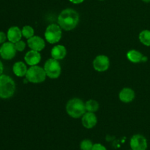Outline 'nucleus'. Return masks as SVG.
Listing matches in <instances>:
<instances>
[{
	"label": "nucleus",
	"mask_w": 150,
	"mask_h": 150,
	"mask_svg": "<svg viewBox=\"0 0 150 150\" xmlns=\"http://www.w3.org/2000/svg\"><path fill=\"white\" fill-rule=\"evenodd\" d=\"M27 67L23 62H17L14 64L13 67V71L16 76L18 77H23L26 76L27 73Z\"/></svg>",
	"instance_id": "obj_17"
},
{
	"label": "nucleus",
	"mask_w": 150,
	"mask_h": 150,
	"mask_svg": "<svg viewBox=\"0 0 150 150\" xmlns=\"http://www.w3.org/2000/svg\"><path fill=\"white\" fill-rule=\"evenodd\" d=\"M93 144L89 139H84L80 144V149L81 150H92Z\"/></svg>",
	"instance_id": "obj_21"
},
{
	"label": "nucleus",
	"mask_w": 150,
	"mask_h": 150,
	"mask_svg": "<svg viewBox=\"0 0 150 150\" xmlns=\"http://www.w3.org/2000/svg\"><path fill=\"white\" fill-rule=\"evenodd\" d=\"M101 1H102V0H101Z\"/></svg>",
	"instance_id": "obj_28"
},
{
	"label": "nucleus",
	"mask_w": 150,
	"mask_h": 150,
	"mask_svg": "<svg viewBox=\"0 0 150 150\" xmlns=\"http://www.w3.org/2000/svg\"><path fill=\"white\" fill-rule=\"evenodd\" d=\"M66 111L73 118H80L86 113L85 103L79 98H73L67 102Z\"/></svg>",
	"instance_id": "obj_3"
},
{
	"label": "nucleus",
	"mask_w": 150,
	"mask_h": 150,
	"mask_svg": "<svg viewBox=\"0 0 150 150\" xmlns=\"http://www.w3.org/2000/svg\"><path fill=\"white\" fill-rule=\"evenodd\" d=\"M92 150H107L106 148L103 146V145L100 144H95L93 145Z\"/></svg>",
	"instance_id": "obj_23"
},
{
	"label": "nucleus",
	"mask_w": 150,
	"mask_h": 150,
	"mask_svg": "<svg viewBox=\"0 0 150 150\" xmlns=\"http://www.w3.org/2000/svg\"><path fill=\"white\" fill-rule=\"evenodd\" d=\"M46 76L44 68H42L38 65H35L31 66L30 68L28 69L26 78L31 83H38L43 82L45 80Z\"/></svg>",
	"instance_id": "obj_4"
},
{
	"label": "nucleus",
	"mask_w": 150,
	"mask_h": 150,
	"mask_svg": "<svg viewBox=\"0 0 150 150\" xmlns=\"http://www.w3.org/2000/svg\"><path fill=\"white\" fill-rule=\"evenodd\" d=\"M130 144L132 150H146L147 148V141L142 135L136 134L131 138Z\"/></svg>",
	"instance_id": "obj_8"
},
{
	"label": "nucleus",
	"mask_w": 150,
	"mask_h": 150,
	"mask_svg": "<svg viewBox=\"0 0 150 150\" xmlns=\"http://www.w3.org/2000/svg\"><path fill=\"white\" fill-rule=\"evenodd\" d=\"M16 51L17 50L15 47V44L10 41L4 42L0 47V56L5 60H10L14 58Z\"/></svg>",
	"instance_id": "obj_7"
},
{
	"label": "nucleus",
	"mask_w": 150,
	"mask_h": 150,
	"mask_svg": "<svg viewBox=\"0 0 150 150\" xmlns=\"http://www.w3.org/2000/svg\"><path fill=\"white\" fill-rule=\"evenodd\" d=\"M16 91V83L10 76H0V98L8 99L13 97Z\"/></svg>",
	"instance_id": "obj_2"
},
{
	"label": "nucleus",
	"mask_w": 150,
	"mask_h": 150,
	"mask_svg": "<svg viewBox=\"0 0 150 150\" xmlns=\"http://www.w3.org/2000/svg\"><path fill=\"white\" fill-rule=\"evenodd\" d=\"M86 110L88 112L95 113L99 109V103L95 100H89L85 103Z\"/></svg>",
	"instance_id": "obj_19"
},
{
	"label": "nucleus",
	"mask_w": 150,
	"mask_h": 150,
	"mask_svg": "<svg viewBox=\"0 0 150 150\" xmlns=\"http://www.w3.org/2000/svg\"><path fill=\"white\" fill-rule=\"evenodd\" d=\"M14 44L17 51H20V52H21V51H23V50L25 49V48H26V43H25L23 40H21L18 41L17 42H16V43Z\"/></svg>",
	"instance_id": "obj_22"
},
{
	"label": "nucleus",
	"mask_w": 150,
	"mask_h": 150,
	"mask_svg": "<svg viewBox=\"0 0 150 150\" xmlns=\"http://www.w3.org/2000/svg\"><path fill=\"white\" fill-rule=\"evenodd\" d=\"M3 70H4V66H3V64L1 63V62L0 61V76L2 75Z\"/></svg>",
	"instance_id": "obj_26"
},
{
	"label": "nucleus",
	"mask_w": 150,
	"mask_h": 150,
	"mask_svg": "<svg viewBox=\"0 0 150 150\" xmlns=\"http://www.w3.org/2000/svg\"><path fill=\"white\" fill-rule=\"evenodd\" d=\"M7 38V36L4 32H0V44H3L4 42H5Z\"/></svg>",
	"instance_id": "obj_24"
},
{
	"label": "nucleus",
	"mask_w": 150,
	"mask_h": 150,
	"mask_svg": "<svg viewBox=\"0 0 150 150\" xmlns=\"http://www.w3.org/2000/svg\"><path fill=\"white\" fill-rule=\"evenodd\" d=\"M139 40L143 45L150 46V31L143 30L139 34Z\"/></svg>",
	"instance_id": "obj_18"
},
{
	"label": "nucleus",
	"mask_w": 150,
	"mask_h": 150,
	"mask_svg": "<svg viewBox=\"0 0 150 150\" xmlns=\"http://www.w3.org/2000/svg\"><path fill=\"white\" fill-rule=\"evenodd\" d=\"M142 1H144V2H146V3H149V2H150V0H142Z\"/></svg>",
	"instance_id": "obj_27"
},
{
	"label": "nucleus",
	"mask_w": 150,
	"mask_h": 150,
	"mask_svg": "<svg viewBox=\"0 0 150 150\" xmlns=\"http://www.w3.org/2000/svg\"><path fill=\"white\" fill-rule=\"evenodd\" d=\"M44 70L47 76L50 79H57L61 74V66L58 60L49 59L44 64Z\"/></svg>",
	"instance_id": "obj_6"
},
{
	"label": "nucleus",
	"mask_w": 150,
	"mask_h": 150,
	"mask_svg": "<svg viewBox=\"0 0 150 150\" xmlns=\"http://www.w3.org/2000/svg\"><path fill=\"white\" fill-rule=\"evenodd\" d=\"M79 22V15L73 9L62 10L58 17V24L62 29L70 31L75 29Z\"/></svg>",
	"instance_id": "obj_1"
},
{
	"label": "nucleus",
	"mask_w": 150,
	"mask_h": 150,
	"mask_svg": "<svg viewBox=\"0 0 150 150\" xmlns=\"http://www.w3.org/2000/svg\"><path fill=\"white\" fill-rule=\"evenodd\" d=\"M22 35L26 39H29L35 35V30L33 28L30 26H24L21 30Z\"/></svg>",
	"instance_id": "obj_20"
},
{
	"label": "nucleus",
	"mask_w": 150,
	"mask_h": 150,
	"mask_svg": "<svg viewBox=\"0 0 150 150\" xmlns=\"http://www.w3.org/2000/svg\"><path fill=\"white\" fill-rule=\"evenodd\" d=\"M110 61L108 57L105 55H99L95 57L93 61V67L98 72H104L108 69Z\"/></svg>",
	"instance_id": "obj_9"
},
{
	"label": "nucleus",
	"mask_w": 150,
	"mask_h": 150,
	"mask_svg": "<svg viewBox=\"0 0 150 150\" xmlns=\"http://www.w3.org/2000/svg\"><path fill=\"white\" fill-rule=\"evenodd\" d=\"M27 44L31 49L37 51H42L45 46V40L40 37L35 35L27 40Z\"/></svg>",
	"instance_id": "obj_10"
},
{
	"label": "nucleus",
	"mask_w": 150,
	"mask_h": 150,
	"mask_svg": "<svg viewBox=\"0 0 150 150\" xmlns=\"http://www.w3.org/2000/svg\"><path fill=\"white\" fill-rule=\"evenodd\" d=\"M81 122L83 127L87 129H91L96 125L98 120L96 115L94 113L87 112L82 116Z\"/></svg>",
	"instance_id": "obj_11"
},
{
	"label": "nucleus",
	"mask_w": 150,
	"mask_h": 150,
	"mask_svg": "<svg viewBox=\"0 0 150 150\" xmlns=\"http://www.w3.org/2000/svg\"><path fill=\"white\" fill-rule=\"evenodd\" d=\"M131 150H132V149H131Z\"/></svg>",
	"instance_id": "obj_29"
},
{
	"label": "nucleus",
	"mask_w": 150,
	"mask_h": 150,
	"mask_svg": "<svg viewBox=\"0 0 150 150\" xmlns=\"http://www.w3.org/2000/svg\"><path fill=\"white\" fill-rule=\"evenodd\" d=\"M120 100L123 103H130L135 98V92L130 88H124L120 92Z\"/></svg>",
	"instance_id": "obj_15"
},
{
	"label": "nucleus",
	"mask_w": 150,
	"mask_h": 150,
	"mask_svg": "<svg viewBox=\"0 0 150 150\" xmlns=\"http://www.w3.org/2000/svg\"><path fill=\"white\" fill-rule=\"evenodd\" d=\"M62 28L59 24H50L45 32V38L48 42L54 44L58 42L62 38Z\"/></svg>",
	"instance_id": "obj_5"
},
{
	"label": "nucleus",
	"mask_w": 150,
	"mask_h": 150,
	"mask_svg": "<svg viewBox=\"0 0 150 150\" xmlns=\"http://www.w3.org/2000/svg\"><path fill=\"white\" fill-rule=\"evenodd\" d=\"M24 60L29 65H37L38 64H39L41 60L40 54L39 53V51L31 50L26 54L24 57Z\"/></svg>",
	"instance_id": "obj_12"
},
{
	"label": "nucleus",
	"mask_w": 150,
	"mask_h": 150,
	"mask_svg": "<svg viewBox=\"0 0 150 150\" xmlns=\"http://www.w3.org/2000/svg\"><path fill=\"white\" fill-rule=\"evenodd\" d=\"M127 57L133 63L144 62L147 60L146 57L144 56L142 53L136 50H130V51H128L127 54Z\"/></svg>",
	"instance_id": "obj_14"
},
{
	"label": "nucleus",
	"mask_w": 150,
	"mask_h": 150,
	"mask_svg": "<svg viewBox=\"0 0 150 150\" xmlns=\"http://www.w3.org/2000/svg\"><path fill=\"white\" fill-rule=\"evenodd\" d=\"M51 54L52 58L57 60H61L65 57L66 54H67V50H66L65 47L62 45H55L51 50Z\"/></svg>",
	"instance_id": "obj_16"
},
{
	"label": "nucleus",
	"mask_w": 150,
	"mask_h": 150,
	"mask_svg": "<svg viewBox=\"0 0 150 150\" xmlns=\"http://www.w3.org/2000/svg\"><path fill=\"white\" fill-rule=\"evenodd\" d=\"M7 39L10 42L16 43L21 40L22 38V32L18 26H12L8 29L7 33Z\"/></svg>",
	"instance_id": "obj_13"
},
{
	"label": "nucleus",
	"mask_w": 150,
	"mask_h": 150,
	"mask_svg": "<svg viewBox=\"0 0 150 150\" xmlns=\"http://www.w3.org/2000/svg\"><path fill=\"white\" fill-rule=\"evenodd\" d=\"M70 2L73 3V4H81V3L83 2L84 0H69Z\"/></svg>",
	"instance_id": "obj_25"
}]
</instances>
